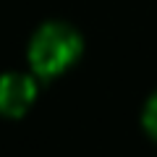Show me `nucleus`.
<instances>
[{"label":"nucleus","instance_id":"3","mask_svg":"<svg viewBox=\"0 0 157 157\" xmlns=\"http://www.w3.org/2000/svg\"><path fill=\"white\" fill-rule=\"evenodd\" d=\"M144 128L149 131L152 139H157V92L149 97V102L144 107Z\"/></svg>","mask_w":157,"mask_h":157},{"label":"nucleus","instance_id":"1","mask_svg":"<svg viewBox=\"0 0 157 157\" xmlns=\"http://www.w3.org/2000/svg\"><path fill=\"white\" fill-rule=\"evenodd\" d=\"M78 55H81V37L68 24H45L29 45V63L34 73L42 78L63 73Z\"/></svg>","mask_w":157,"mask_h":157},{"label":"nucleus","instance_id":"2","mask_svg":"<svg viewBox=\"0 0 157 157\" xmlns=\"http://www.w3.org/2000/svg\"><path fill=\"white\" fill-rule=\"evenodd\" d=\"M37 86L26 73H3L0 76V115L18 118L34 102Z\"/></svg>","mask_w":157,"mask_h":157}]
</instances>
